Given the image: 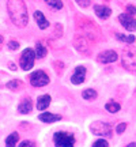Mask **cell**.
Segmentation results:
<instances>
[{
  "label": "cell",
  "instance_id": "obj_1",
  "mask_svg": "<svg viewBox=\"0 0 136 147\" xmlns=\"http://www.w3.org/2000/svg\"><path fill=\"white\" fill-rule=\"evenodd\" d=\"M7 10L10 12V18L15 26L25 27L27 25L29 15H27V7L25 1H8Z\"/></svg>",
  "mask_w": 136,
  "mask_h": 147
},
{
  "label": "cell",
  "instance_id": "obj_2",
  "mask_svg": "<svg viewBox=\"0 0 136 147\" xmlns=\"http://www.w3.org/2000/svg\"><path fill=\"white\" fill-rule=\"evenodd\" d=\"M123 65L125 67L128 71L136 72V48L133 47H127L123 51Z\"/></svg>",
  "mask_w": 136,
  "mask_h": 147
},
{
  "label": "cell",
  "instance_id": "obj_3",
  "mask_svg": "<svg viewBox=\"0 0 136 147\" xmlns=\"http://www.w3.org/2000/svg\"><path fill=\"white\" fill-rule=\"evenodd\" d=\"M56 147H73L75 146V136L68 132H56L53 136Z\"/></svg>",
  "mask_w": 136,
  "mask_h": 147
},
{
  "label": "cell",
  "instance_id": "obj_4",
  "mask_svg": "<svg viewBox=\"0 0 136 147\" xmlns=\"http://www.w3.org/2000/svg\"><path fill=\"white\" fill-rule=\"evenodd\" d=\"M36 52L30 49V48H27L25 49L23 52H22V56H21V60H19V64H21V68L25 69V71H29V69L33 68V65H34V60H36Z\"/></svg>",
  "mask_w": 136,
  "mask_h": 147
},
{
  "label": "cell",
  "instance_id": "obj_5",
  "mask_svg": "<svg viewBox=\"0 0 136 147\" xmlns=\"http://www.w3.org/2000/svg\"><path fill=\"white\" fill-rule=\"evenodd\" d=\"M91 132L94 135H98V136H110L112 135V125L109 123H104V121H95L91 124Z\"/></svg>",
  "mask_w": 136,
  "mask_h": 147
},
{
  "label": "cell",
  "instance_id": "obj_6",
  "mask_svg": "<svg viewBox=\"0 0 136 147\" xmlns=\"http://www.w3.org/2000/svg\"><path fill=\"white\" fill-rule=\"evenodd\" d=\"M30 83L34 87H42V86H46L49 83V76L44 71H36L30 75Z\"/></svg>",
  "mask_w": 136,
  "mask_h": 147
},
{
  "label": "cell",
  "instance_id": "obj_7",
  "mask_svg": "<svg viewBox=\"0 0 136 147\" xmlns=\"http://www.w3.org/2000/svg\"><path fill=\"white\" fill-rule=\"evenodd\" d=\"M118 21L121 22V25L125 27L127 30H129V32H135L136 30V19L133 16L128 15V14H121L118 16Z\"/></svg>",
  "mask_w": 136,
  "mask_h": 147
},
{
  "label": "cell",
  "instance_id": "obj_8",
  "mask_svg": "<svg viewBox=\"0 0 136 147\" xmlns=\"http://www.w3.org/2000/svg\"><path fill=\"white\" fill-rule=\"evenodd\" d=\"M118 59V56H117V53L114 52V51H105V52H101L100 55H98V61L100 63H113V61H116Z\"/></svg>",
  "mask_w": 136,
  "mask_h": 147
},
{
  "label": "cell",
  "instance_id": "obj_9",
  "mask_svg": "<svg viewBox=\"0 0 136 147\" xmlns=\"http://www.w3.org/2000/svg\"><path fill=\"white\" fill-rule=\"evenodd\" d=\"M84 76H86V68L82 67V65H79L75 68V74H73L72 76H71V82L73 84H80L84 82Z\"/></svg>",
  "mask_w": 136,
  "mask_h": 147
},
{
  "label": "cell",
  "instance_id": "obj_10",
  "mask_svg": "<svg viewBox=\"0 0 136 147\" xmlns=\"http://www.w3.org/2000/svg\"><path fill=\"white\" fill-rule=\"evenodd\" d=\"M94 11L97 16L101 18V19H108L110 14H112V10L109 7H106V5H94Z\"/></svg>",
  "mask_w": 136,
  "mask_h": 147
},
{
  "label": "cell",
  "instance_id": "obj_11",
  "mask_svg": "<svg viewBox=\"0 0 136 147\" xmlns=\"http://www.w3.org/2000/svg\"><path fill=\"white\" fill-rule=\"evenodd\" d=\"M38 119L42 121V123H55V121L61 120V116L60 115H53V113H49V112H45V113H41L38 116Z\"/></svg>",
  "mask_w": 136,
  "mask_h": 147
},
{
  "label": "cell",
  "instance_id": "obj_12",
  "mask_svg": "<svg viewBox=\"0 0 136 147\" xmlns=\"http://www.w3.org/2000/svg\"><path fill=\"white\" fill-rule=\"evenodd\" d=\"M50 101H52V98H50V95H48V94L38 97V101H37V109L38 110H45L48 106H49Z\"/></svg>",
  "mask_w": 136,
  "mask_h": 147
},
{
  "label": "cell",
  "instance_id": "obj_13",
  "mask_svg": "<svg viewBox=\"0 0 136 147\" xmlns=\"http://www.w3.org/2000/svg\"><path fill=\"white\" fill-rule=\"evenodd\" d=\"M33 109V104H32V100L30 98H25V100L22 101L19 106H18V110L23 113V115H27V113H30Z\"/></svg>",
  "mask_w": 136,
  "mask_h": 147
},
{
  "label": "cell",
  "instance_id": "obj_14",
  "mask_svg": "<svg viewBox=\"0 0 136 147\" xmlns=\"http://www.w3.org/2000/svg\"><path fill=\"white\" fill-rule=\"evenodd\" d=\"M34 18H36L37 23H38V27L40 29H46V27H49V22L46 21V18L44 16V14H42L41 11H36L34 12Z\"/></svg>",
  "mask_w": 136,
  "mask_h": 147
},
{
  "label": "cell",
  "instance_id": "obj_15",
  "mask_svg": "<svg viewBox=\"0 0 136 147\" xmlns=\"http://www.w3.org/2000/svg\"><path fill=\"white\" fill-rule=\"evenodd\" d=\"M19 140V135L14 132V134H11L10 136H7L5 139V146L7 147H16V143Z\"/></svg>",
  "mask_w": 136,
  "mask_h": 147
},
{
  "label": "cell",
  "instance_id": "obj_16",
  "mask_svg": "<svg viewBox=\"0 0 136 147\" xmlns=\"http://www.w3.org/2000/svg\"><path fill=\"white\" fill-rule=\"evenodd\" d=\"M46 48L42 45L41 42H37L36 44V56L38 59H42V57H45L46 56Z\"/></svg>",
  "mask_w": 136,
  "mask_h": 147
},
{
  "label": "cell",
  "instance_id": "obj_17",
  "mask_svg": "<svg viewBox=\"0 0 136 147\" xmlns=\"http://www.w3.org/2000/svg\"><path fill=\"white\" fill-rule=\"evenodd\" d=\"M120 108L121 106L118 105L117 102H114V101H113V102H108V104L105 105V109L108 110V112H110V113H117V112L120 110Z\"/></svg>",
  "mask_w": 136,
  "mask_h": 147
},
{
  "label": "cell",
  "instance_id": "obj_18",
  "mask_svg": "<svg viewBox=\"0 0 136 147\" xmlns=\"http://www.w3.org/2000/svg\"><path fill=\"white\" fill-rule=\"evenodd\" d=\"M82 97H83L84 100H94V98H97V91L91 89H87L82 93Z\"/></svg>",
  "mask_w": 136,
  "mask_h": 147
},
{
  "label": "cell",
  "instance_id": "obj_19",
  "mask_svg": "<svg viewBox=\"0 0 136 147\" xmlns=\"http://www.w3.org/2000/svg\"><path fill=\"white\" fill-rule=\"evenodd\" d=\"M117 38L123 42H127V44H132V42H135V36H125V34H117Z\"/></svg>",
  "mask_w": 136,
  "mask_h": 147
},
{
  "label": "cell",
  "instance_id": "obj_20",
  "mask_svg": "<svg viewBox=\"0 0 136 147\" xmlns=\"http://www.w3.org/2000/svg\"><path fill=\"white\" fill-rule=\"evenodd\" d=\"M46 3H48V5H50V7L56 8V10L63 8V1H59V0H48Z\"/></svg>",
  "mask_w": 136,
  "mask_h": 147
},
{
  "label": "cell",
  "instance_id": "obj_21",
  "mask_svg": "<svg viewBox=\"0 0 136 147\" xmlns=\"http://www.w3.org/2000/svg\"><path fill=\"white\" fill-rule=\"evenodd\" d=\"M93 147H108V142L104 139H100V140L93 143Z\"/></svg>",
  "mask_w": 136,
  "mask_h": 147
},
{
  "label": "cell",
  "instance_id": "obj_22",
  "mask_svg": "<svg viewBox=\"0 0 136 147\" xmlns=\"http://www.w3.org/2000/svg\"><path fill=\"white\" fill-rule=\"evenodd\" d=\"M21 86V82L19 80H12L10 83H7V89H16V87H19Z\"/></svg>",
  "mask_w": 136,
  "mask_h": 147
},
{
  "label": "cell",
  "instance_id": "obj_23",
  "mask_svg": "<svg viewBox=\"0 0 136 147\" xmlns=\"http://www.w3.org/2000/svg\"><path fill=\"white\" fill-rule=\"evenodd\" d=\"M127 128V123H121V124H118V125L116 127V132L117 134H123V132L125 131Z\"/></svg>",
  "mask_w": 136,
  "mask_h": 147
},
{
  "label": "cell",
  "instance_id": "obj_24",
  "mask_svg": "<svg viewBox=\"0 0 136 147\" xmlns=\"http://www.w3.org/2000/svg\"><path fill=\"white\" fill-rule=\"evenodd\" d=\"M8 48H10L11 51H16V49L19 48V44L16 41H10L8 42Z\"/></svg>",
  "mask_w": 136,
  "mask_h": 147
},
{
  "label": "cell",
  "instance_id": "obj_25",
  "mask_svg": "<svg viewBox=\"0 0 136 147\" xmlns=\"http://www.w3.org/2000/svg\"><path fill=\"white\" fill-rule=\"evenodd\" d=\"M127 14H128V15H133V14H136V7L135 5H128V7H127Z\"/></svg>",
  "mask_w": 136,
  "mask_h": 147
},
{
  "label": "cell",
  "instance_id": "obj_26",
  "mask_svg": "<svg viewBox=\"0 0 136 147\" xmlns=\"http://www.w3.org/2000/svg\"><path fill=\"white\" fill-rule=\"evenodd\" d=\"M19 147H36L34 146V143L30 142V140H25V142H22L19 144Z\"/></svg>",
  "mask_w": 136,
  "mask_h": 147
},
{
  "label": "cell",
  "instance_id": "obj_27",
  "mask_svg": "<svg viewBox=\"0 0 136 147\" xmlns=\"http://www.w3.org/2000/svg\"><path fill=\"white\" fill-rule=\"evenodd\" d=\"M79 5H83V7H86V5H89L91 1H76Z\"/></svg>",
  "mask_w": 136,
  "mask_h": 147
},
{
  "label": "cell",
  "instance_id": "obj_28",
  "mask_svg": "<svg viewBox=\"0 0 136 147\" xmlns=\"http://www.w3.org/2000/svg\"><path fill=\"white\" fill-rule=\"evenodd\" d=\"M127 147H136V143L135 142H133V143H129V144H128Z\"/></svg>",
  "mask_w": 136,
  "mask_h": 147
},
{
  "label": "cell",
  "instance_id": "obj_29",
  "mask_svg": "<svg viewBox=\"0 0 136 147\" xmlns=\"http://www.w3.org/2000/svg\"><path fill=\"white\" fill-rule=\"evenodd\" d=\"M10 67H11V69H16V68H15V65H14L12 63H10Z\"/></svg>",
  "mask_w": 136,
  "mask_h": 147
},
{
  "label": "cell",
  "instance_id": "obj_30",
  "mask_svg": "<svg viewBox=\"0 0 136 147\" xmlns=\"http://www.w3.org/2000/svg\"><path fill=\"white\" fill-rule=\"evenodd\" d=\"M1 42H3V37L0 36V44H1Z\"/></svg>",
  "mask_w": 136,
  "mask_h": 147
}]
</instances>
